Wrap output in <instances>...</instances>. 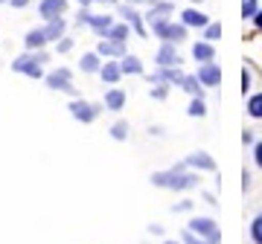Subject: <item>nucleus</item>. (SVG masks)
Listing matches in <instances>:
<instances>
[{
	"mask_svg": "<svg viewBox=\"0 0 262 244\" xmlns=\"http://www.w3.org/2000/svg\"><path fill=\"white\" fill-rule=\"evenodd\" d=\"M149 180H151V186H158V189H169V192H189V189H195L198 183H201V175L192 172L187 163L181 160V163H175L172 169L155 172Z\"/></svg>",
	"mask_w": 262,
	"mask_h": 244,
	"instance_id": "f257e3e1",
	"label": "nucleus"
},
{
	"mask_svg": "<svg viewBox=\"0 0 262 244\" xmlns=\"http://www.w3.org/2000/svg\"><path fill=\"white\" fill-rule=\"evenodd\" d=\"M149 35H155L158 41H169V44H184L189 38V27H184V23L175 20V18H166V20L149 23Z\"/></svg>",
	"mask_w": 262,
	"mask_h": 244,
	"instance_id": "f03ea898",
	"label": "nucleus"
},
{
	"mask_svg": "<svg viewBox=\"0 0 262 244\" xmlns=\"http://www.w3.org/2000/svg\"><path fill=\"white\" fill-rule=\"evenodd\" d=\"M44 85L50 90H58V93H67L70 99H79V87L73 85V70L70 67H56L44 76Z\"/></svg>",
	"mask_w": 262,
	"mask_h": 244,
	"instance_id": "7ed1b4c3",
	"label": "nucleus"
},
{
	"mask_svg": "<svg viewBox=\"0 0 262 244\" xmlns=\"http://www.w3.org/2000/svg\"><path fill=\"white\" fill-rule=\"evenodd\" d=\"M67 111H70V116H73L76 122H82V125H91V122L99 119V113L105 111L102 102H88V99H70V105H67Z\"/></svg>",
	"mask_w": 262,
	"mask_h": 244,
	"instance_id": "20e7f679",
	"label": "nucleus"
},
{
	"mask_svg": "<svg viewBox=\"0 0 262 244\" xmlns=\"http://www.w3.org/2000/svg\"><path fill=\"white\" fill-rule=\"evenodd\" d=\"M12 73L18 76H27V79H32V82H38V79H44V64H38L35 53H29V50H24L20 56L12 58Z\"/></svg>",
	"mask_w": 262,
	"mask_h": 244,
	"instance_id": "39448f33",
	"label": "nucleus"
},
{
	"mask_svg": "<svg viewBox=\"0 0 262 244\" xmlns=\"http://www.w3.org/2000/svg\"><path fill=\"white\" fill-rule=\"evenodd\" d=\"M117 18L125 20L131 29H134V35L137 38H149V23H146V18H143V12L137 9V6H131V3H117Z\"/></svg>",
	"mask_w": 262,
	"mask_h": 244,
	"instance_id": "423d86ee",
	"label": "nucleus"
},
{
	"mask_svg": "<svg viewBox=\"0 0 262 244\" xmlns=\"http://www.w3.org/2000/svg\"><path fill=\"white\" fill-rule=\"evenodd\" d=\"M187 230H192L195 235L207 238L210 244H222V230H219V224H215L213 218H207V215H195L192 221H189Z\"/></svg>",
	"mask_w": 262,
	"mask_h": 244,
	"instance_id": "0eeeda50",
	"label": "nucleus"
},
{
	"mask_svg": "<svg viewBox=\"0 0 262 244\" xmlns=\"http://www.w3.org/2000/svg\"><path fill=\"white\" fill-rule=\"evenodd\" d=\"M155 64L158 67H181L184 58L178 53V44H169V41H160L158 53H155Z\"/></svg>",
	"mask_w": 262,
	"mask_h": 244,
	"instance_id": "6e6552de",
	"label": "nucleus"
},
{
	"mask_svg": "<svg viewBox=\"0 0 262 244\" xmlns=\"http://www.w3.org/2000/svg\"><path fill=\"white\" fill-rule=\"evenodd\" d=\"M70 0H38V18L41 20H53V18H64Z\"/></svg>",
	"mask_w": 262,
	"mask_h": 244,
	"instance_id": "1a4fd4ad",
	"label": "nucleus"
},
{
	"mask_svg": "<svg viewBox=\"0 0 262 244\" xmlns=\"http://www.w3.org/2000/svg\"><path fill=\"white\" fill-rule=\"evenodd\" d=\"M195 76H198V82H201L204 87H219L222 85V64H215V61L198 64Z\"/></svg>",
	"mask_w": 262,
	"mask_h": 244,
	"instance_id": "9d476101",
	"label": "nucleus"
},
{
	"mask_svg": "<svg viewBox=\"0 0 262 244\" xmlns=\"http://www.w3.org/2000/svg\"><path fill=\"white\" fill-rule=\"evenodd\" d=\"M175 15V3H169V0H149V12L143 15L146 23H155V20H166Z\"/></svg>",
	"mask_w": 262,
	"mask_h": 244,
	"instance_id": "9b49d317",
	"label": "nucleus"
},
{
	"mask_svg": "<svg viewBox=\"0 0 262 244\" xmlns=\"http://www.w3.org/2000/svg\"><path fill=\"white\" fill-rule=\"evenodd\" d=\"M184 163H187L192 172H215L219 169V166H215V157L210 151H192L189 157H184Z\"/></svg>",
	"mask_w": 262,
	"mask_h": 244,
	"instance_id": "f8f14e48",
	"label": "nucleus"
},
{
	"mask_svg": "<svg viewBox=\"0 0 262 244\" xmlns=\"http://www.w3.org/2000/svg\"><path fill=\"white\" fill-rule=\"evenodd\" d=\"M96 53L102 58H122L128 53V44L125 41H111V38H99L96 41Z\"/></svg>",
	"mask_w": 262,
	"mask_h": 244,
	"instance_id": "ddd939ff",
	"label": "nucleus"
},
{
	"mask_svg": "<svg viewBox=\"0 0 262 244\" xmlns=\"http://www.w3.org/2000/svg\"><path fill=\"white\" fill-rule=\"evenodd\" d=\"M178 20L184 23V27H189V29H204L207 23H210V15H207V12H201L198 6H187V9L181 12Z\"/></svg>",
	"mask_w": 262,
	"mask_h": 244,
	"instance_id": "4468645a",
	"label": "nucleus"
},
{
	"mask_svg": "<svg viewBox=\"0 0 262 244\" xmlns=\"http://www.w3.org/2000/svg\"><path fill=\"white\" fill-rule=\"evenodd\" d=\"M125 102H128V93L122 90V87H108L105 90V99H102V105H105V111H111V113H120L122 108H125Z\"/></svg>",
	"mask_w": 262,
	"mask_h": 244,
	"instance_id": "2eb2a0df",
	"label": "nucleus"
},
{
	"mask_svg": "<svg viewBox=\"0 0 262 244\" xmlns=\"http://www.w3.org/2000/svg\"><path fill=\"white\" fill-rule=\"evenodd\" d=\"M44 47H50V38H47V32H44V27L27 29V35H24V50L35 53V50H44Z\"/></svg>",
	"mask_w": 262,
	"mask_h": 244,
	"instance_id": "dca6fc26",
	"label": "nucleus"
},
{
	"mask_svg": "<svg viewBox=\"0 0 262 244\" xmlns=\"http://www.w3.org/2000/svg\"><path fill=\"white\" fill-rule=\"evenodd\" d=\"M99 79H102L108 87L114 85H120V79H122V67H120V58H105V64L102 70H99Z\"/></svg>",
	"mask_w": 262,
	"mask_h": 244,
	"instance_id": "f3484780",
	"label": "nucleus"
},
{
	"mask_svg": "<svg viewBox=\"0 0 262 244\" xmlns=\"http://www.w3.org/2000/svg\"><path fill=\"white\" fill-rule=\"evenodd\" d=\"M117 23V15H108V12H102V15H96L94 12V18H91V23H88V29L94 32L96 38H105L108 35V29Z\"/></svg>",
	"mask_w": 262,
	"mask_h": 244,
	"instance_id": "a211bd4d",
	"label": "nucleus"
},
{
	"mask_svg": "<svg viewBox=\"0 0 262 244\" xmlns=\"http://www.w3.org/2000/svg\"><path fill=\"white\" fill-rule=\"evenodd\" d=\"M105 58L96 53V50H91V53H82V58H79V70H82L84 76H99V70H102Z\"/></svg>",
	"mask_w": 262,
	"mask_h": 244,
	"instance_id": "6ab92c4d",
	"label": "nucleus"
},
{
	"mask_svg": "<svg viewBox=\"0 0 262 244\" xmlns=\"http://www.w3.org/2000/svg\"><path fill=\"white\" fill-rule=\"evenodd\" d=\"M189 53H192V58H195L198 64H207V61H215V44H213V41H204V38H201V41H195Z\"/></svg>",
	"mask_w": 262,
	"mask_h": 244,
	"instance_id": "aec40b11",
	"label": "nucleus"
},
{
	"mask_svg": "<svg viewBox=\"0 0 262 244\" xmlns=\"http://www.w3.org/2000/svg\"><path fill=\"white\" fill-rule=\"evenodd\" d=\"M44 32H47L50 44H56L67 35V20L64 18H53V20H44Z\"/></svg>",
	"mask_w": 262,
	"mask_h": 244,
	"instance_id": "412c9836",
	"label": "nucleus"
},
{
	"mask_svg": "<svg viewBox=\"0 0 262 244\" xmlns=\"http://www.w3.org/2000/svg\"><path fill=\"white\" fill-rule=\"evenodd\" d=\"M181 90H184L189 99H192V96H201V99H204V93H207V87L198 82V76H195V73H187V76H184V82H181Z\"/></svg>",
	"mask_w": 262,
	"mask_h": 244,
	"instance_id": "4be33fe9",
	"label": "nucleus"
},
{
	"mask_svg": "<svg viewBox=\"0 0 262 244\" xmlns=\"http://www.w3.org/2000/svg\"><path fill=\"white\" fill-rule=\"evenodd\" d=\"M120 67H122V76H143V61L134 53H125L120 58Z\"/></svg>",
	"mask_w": 262,
	"mask_h": 244,
	"instance_id": "5701e85b",
	"label": "nucleus"
},
{
	"mask_svg": "<svg viewBox=\"0 0 262 244\" xmlns=\"http://www.w3.org/2000/svg\"><path fill=\"white\" fill-rule=\"evenodd\" d=\"M131 35H134V29H131L125 20H117V23L108 29V35H105V38H111V41H128Z\"/></svg>",
	"mask_w": 262,
	"mask_h": 244,
	"instance_id": "b1692460",
	"label": "nucleus"
},
{
	"mask_svg": "<svg viewBox=\"0 0 262 244\" xmlns=\"http://www.w3.org/2000/svg\"><path fill=\"white\" fill-rule=\"evenodd\" d=\"M245 111H248V116H251V119H262V90H256V93L248 96Z\"/></svg>",
	"mask_w": 262,
	"mask_h": 244,
	"instance_id": "393cba45",
	"label": "nucleus"
},
{
	"mask_svg": "<svg viewBox=\"0 0 262 244\" xmlns=\"http://www.w3.org/2000/svg\"><path fill=\"white\" fill-rule=\"evenodd\" d=\"M108 134H111L114 142H125V140H128V134H131V125L125 119H117L111 128H108Z\"/></svg>",
	"mask_w": 262,
	"mask_h": 244,
	"instance_id": "a878e982",
	"label": "nucleus"
},
{
	"mask_svg": "<svg viewBox=\"0 0 262 244\" xmlns=\"http://www.w3.org/2000/svg\"><path fill=\"white\" fill-rule=\"evenodd\" d=\"M222 35H225V29H222V23H219V20H210V23H207L204 29H201V38H204V41H222Z\"/></svg>",
	"mask_w": 262,
	"mask_h": 244,
	"instance_id": "bb28decb",
	"label": "nucleus"
},
{
	"mask_svg": "<svg viewBox=\"0 0 262 244\" xmlns=\"http://www.w3.org/2000/svg\"><path fill=\"white\" fill-rule=\"evenodd\" d=\"M187 113L192 116V119H204V116H207V102L201 99V96H192V99H189Z\"/></svg>",
	"mask_w": 262,
	"mask_h": 244,
	"instance_id": "cd10ccee",
	"label": "nucleus"
},
{
	"mask_svg": "<svg viewBox=\"0 0 262 244\" xmlns=\"http://www.w3.org/2000/svg\"><path fill=\"white\" fill-rule=\"evenodd\" d=\"M239 85H242V96H251V93H253V73H251V67H248V64L242 67Z\"/></svg>",
	"mask_w": 262,
	"mask_h": 244,
	"instance_id": "c85d7f7f",
	"label": "nucleus"
},
{
	"mask_svg": "<svg viewBox=\"0 0 262 244\" xmlns=\"http://www.w3.org/2000/svg\"><path fill=\"white\" fill-rule=\"evenodd\" d=\"M239 12H242V20H253V15L259 12V0H242Z\"/></svg>",
	"mask_w": 262,
	"mask_h": 244,
	"instance_id": "c756f323",
	"label": "nucleus"
},
{
	"mask_svg": "<svg viewBox=\"0 0 262 244\" xmlns=\"http://www.w3.org/2000/svg\"><path fill=\"white\" fill-rule=\"evenodd\" d=\"M169 87H172V85H163V82H160V85H151L149 87V96L155 99V102H166V99H169Z\"/></svg>",
	"mask_w": 262,
	"mask_h": 244,
	"instance_id": "7c9ffc66",
	"label": "nucleus"
},
{
	"mask_svg": "<svg viewBox=\"0 0 262 244\" xmlns=\"http://www.w3.org/2000/svg\"><path fill=\"white\" fill-rule=\"evenodd\" d=\"M251 241L262 244V212L259 215H253V221H251Z\"/></svg>",
	"mask_w": 262,
	"mask_h": 244,
	"instance_id": "2f4dec72",
	"label": "nucleus"
},
{
	"mask_svg": "<svg viewBox=\"0 0 262 244\" xmlns=\"http://www.w3.org/2000/svg\"><path fill=\"white\" fill-rule=\"evenodd\" d=\"M53 47H56V53H58V56H67V53H70V50L76 47V41H73V38H70V35H64V38H61V41H56Z\"/></svg>",
	"mask_w": 262,
	"mask_h": 244,
	"instance_id": "473e14b6",
	"label": "nucleus"
},
{
	"mask_svg": "<svg viewBox=\"0 0 262 244\" xmlns=\"http://www.w3.org/2000/svg\"><path fill=\"white\" fill-rule=\"evenodd\" d=\"M91 18H94V12L84 9V6H79V12H76V27H88V23H91Z\"/></svg>",
	"mask_w": 262,
	"mask_h": 244,
	"instance_id": "72a5a7b5",
	"label": "nucleus"
},
{
	"mask_svg": "<svg viewBox=\"0 0 262 244\" xmlns=\"http://www.w3.org/2000/svg\"><path fill=\"white\" fill-rule=\"evenodd\" d=\"M181 241H184V244H210L207 238H201V235H195L192 230H184V233H181Z\"/></svg>",
	"mask_w": 262,
	"mask_h": 244,
	"instance_id": "f704fd0d",
	"label": "nucleus"
},
{
	"mask_svg": "<svg viewBox=\"0 0 262 244\" xmlns=\"http://www.w3.org/2000/svg\"><path fill=\"white\" fill-rule=\"evenodd\" d=\"M251 149H253V163H256V169L262 172V140H256Z\"/></svg>",
	"mask_w": 262,
	"mask_h": 244,
	"instance_id": "c9c22d12",
	"label": "nucleus"
},
{
	"mask_svg": "<svg viewBox=\"0 0 262 244\" xmlns=\"http://www.w3.org/2000/svg\"><path fill=\"white\" fill-rule=\"evenodd\" d=\"M192 209V201L189 198H184V201H178V204H172V212H189Z\"/></svg>",
	"mask_w": 262,
	"mask_h": 244,
	"instance_id": "e433bc0d",
	"label": "nucleus"
},
{
	"mask_svg": "<svg viewBox=\"0 0 262 244\" xmlns=\"http://www.w3.org/2000/svg\"><path fill=\"white\" fill-rule=\"evenodd\" d=\"M35 58H38V64H50V58L53 56H50V50L44 47V50H35Z\"/></svg>",
	"mask_w": 262,
	"mask_h": 244,
	"instance_id": "4c0bfd02",
	"label": "nucleus"
},
{
	"mask_svg": "<svg viewBox=\"0 0 262 244\" xmlns=\"http://www.w3.org/2000/svg\"><path fill=\"white\" fill-rule=\"evenodd\" d=\"M253 32H262V6H259V12H256V15H253Z\"/></svg>",
	"mask_w": 262,
	"mask_h": 244,
	"instance_id": "58836bf2",
	"label": "nucleus"
},
{
	"mask_svg": "<svg viewBox=\"0 0 262 244\" xmlns=\"http://www.w3.org/2000/svg\"><path fill=\"white\" fill-rule=\"evenodd\" d=\"M29 3H32V0H9V6H12V9H27Z\"/></svg>",
	"mask_w": 262,
	"mask_h": 244,
	"instance_id": "ea45409f",
	"label": "nucleus"
},
{
	"mask_svg": "<svg viewBox=\"0 0 262 244\" xmlns=\"http://www.w3.org/2000/svg\"><path fill=\"white\" fill-rule=\"evenodd\" d=\"M242 189H245V192L251 189V172H248V169L242 172Z\"/></svg>",
	"mask_w": 262,
	"mask_h": 244,
	"instance_id": "a19ab883",
	"label": "nucleus"
},
{
	"mask_svg": "<svg viewBox=\"0 0 262 244\" xmlns=\"http://www.w3.org/2000/svg\"><path fill=\"white\" fill-rule=\"evenodd\" d=\"M242 142L245 145H253V142H256L253 140V131H242Z\"/></svg>",
	"mask_w": 262,
	"mask_h": 244,
	"instance_id": "79ce46f5",
	"label": "nucleus"
},
{
	"mask_svg": "<svg viewBox=\"0 0 262 244\" xmlns=\"http://www.w3.org/2000/svg\"><path fill=\"white\" fill-rule=\"evenodd\" d=\"M149 134H151V137H163L166 131H163V125H151V128H149Z\"/></svg>",
	"mask_w": 262,
	"mask_h": 244,
	"instance_id": "37998d69",
	"label": "nucleus"
},
{
	"mask_svg": "<svg viewBox=\"0 0 262 244\" xmlns=\"http://www.w3.org/2000/svg\"><path fill=\"white\" fill-rule=\"evenodd\" d=\"M201 198H204L210 207H215V195H213V192H201Z\"/></svg>",
	"mask_w": 262,
	"mask_h": 244,
	"instance_id": "c03bdc74",
	"label": "nucleus"
},
{
	"mask_svg": "<svg viewBox=\"0 0 262 244\" xmlns=\"http://www.w3.org/2000/svg\"><path fill=\"white\" fill-rule=\"evenodd\" d=\"M149 233L151 235H163V227H160V224H149Z\"/></svg>",
	"mask_w": 262,
	"mask_h": 244,
	"instance_id": "a18cd8bd",
	"label": "nucleus"
},
{
	"mask_svg": "<svg viewBox=\"0 0 262 244\" xmlns=\"http://www.w3.org/2000/svg\"><path fill=\"white\" fill-rule=\"evenodd\" d=\"M94 3H99V6H114V9H117V3H120V0H94Z\"/></svg>",
	"mask_w": 262,
	"mask_h": 244,
	"instance_id": "49530a36",
	"label": "nucleus"
},
{
	"mask_svg": "<svg viewBox=\"0 0 262 244\" xmlns=\"http://www.w3.org/2000/svg\"><path fill=\"white\" fill-rule=\"evenodd\" d=\"M76 3H79V6H84V9H91V6H94V0H76Z\"/></svg>",
	"mask_w": 262,
	"mask_h": 244,
	"instance_id": "de8ad7c7",
	"label": "nucleus"
},
{
	"mask_svg": "<svg viewBox=\"0 0 262 244\" xmlns=\"http://www.w3.org/2000/svg\"><path fill=\"white\" fill-rule=\"evenodd\" d=\"M122 3H131V6H143V3H149V0H122Z\"/></svg>",
	"mask_w": 262,
	"mask_h": 244,
	"instance_id": "09e8293b",
	"label": "nucleus"
},
{
	"mask_svg": "<svg viewBox=\"0 0 262 244\" xmlns=\"http://www.w3.org/2000/svg\"><path fill=\"white\" fill-rule=\"evenodd\" d=\"M163 244H184V241H175V238H166Z\"/></svg>",
	"mask_w": 262,
	"mask_h": 244,
	"instance_id": "8fccbe9b",
	"label": "nucleus"
},
{
	"mask_svg": "<svg viewBox=\"0 0 262 244\" xmlns=\"http://www.w3.org/2000/svg\"><path fill=\"white\" fill-rule=\"evenodd\" d=\"M198 3H201V0H189V6H198Z\"/></svg>",
	"mask_w": 262,
	"mask_h": 244,
	"instance_id": "3c124183",
	"label": "nucleus"
},
{
	"mask_svg": "<svg viewBox=\"0 0 262 244\" xmlns=\"http://www.w3.org/2000/svg\"><path fill=\"white\" fill-rule=\"evenodd\" d=\"M3 3H9V0H0V6H3Z\"/></svg>",
	"mask_w": 262,
	"mask_h": 244,
	"instance_id": "603ef678",
	"label": "nucleus"
}]
</instances>
